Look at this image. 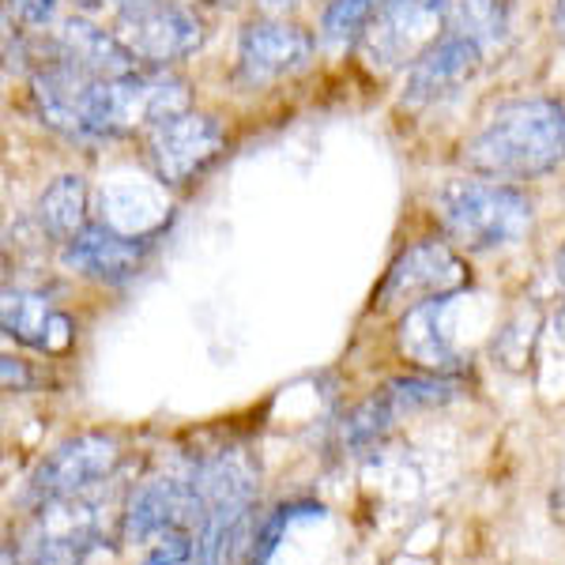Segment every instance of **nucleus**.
I'll list each match as a JSON object with an SVG mask.
<instances>
[{
  "mask_svg": "<svg viewBox=\"0 0 565 565\" xmlns=\"http://www.w3.org/2000/svg\"><path fill=\"white\" fill-rule=\"evenodd\" d=\"M463 159L494 181L546 174L565 159V106L558 98H516L498 106L463 143Z\"/></svg>",
  "mask_w": 565,
  "mask_h": 565,
  "instance_id": "obj_1",
  "label": "nucleus"
},
{
  "mask_svg": "<svg viewBox=\"0 0 565 565\" xmlns=\"http://www.w3.org/2000/svg\"><path fill=\"white\" fill-rule=\"evenodd\" d=\"M434 212L445 234L471 253L516 245L532 231V200L509 181L452 178L434 193Z\"/></svg>",
  "mask_w": 565,
  "mask_h": 565,
  "instance_id": "obj_2",
  "label": "nucleus"
},
{
  "mask_svg": "<svg viewBox=\"0 0 565 565\" xmlns=\"http://www.w3.org/2000/svg\"><path fill=\"white\" fill-rule=\"evenodd\" d=\"M189 109V87L167 72L90 79L84 95V136H129Z\"/></svg>",
  "mask_w": 565,
  "mask_h": 565,
  "instance_id": "obj_3",
  "label": "nucleus"
},
{
  "mask_svg": "<svg viewBox=\"0 0 565 565\" xmlns=\"http://www.w3.org/2000/svg\"><path fill=\"white\" fill-rule=\"evenodd\" d=\"M457 0H385L362 34V50L373 68H399L423 57L449 31V15Z\"/></svg>",
  "mask_w": 565,
  "mask_h": 565,
  "instance_id": "obj_4",
  "label": "nucleus"
},
{
  "mask_svg": "<svg viewBox=\"0 0 565 565\" xmlns=\"http://www.w3.org/2000/svg\"><path fill=\"white\" fill-rule=\"evenodd\" d=\"M223 143V125L207 114H193V109H181L143 136V151H148V162L162 185H189L218 159Z\"/></svg>",
  "mask_w": 565,
  "mask_h": 565,
  "instance_id": "obj_5",
  "label": "nucleus"
},
{
  "mask_svg": "<svg viewBox=\"0 0 565 565\" xmlns=\"http://www.w3.org/2000/svg\"><path fill=\"white\" fill-rule=\"evenodd\" d=\"M117 34L136 53V61L148 65H174L204 42V20L193 8L178 0H143V4L121 8Z\"/></svg>",
  "mask_w": 565,
  "mask_h": 565,
  "instance_id": "obj_6",
  "label": "nucleus"
},
{
  "mask_svg": "<svg viewBox=\"0 0 565 565\" xmlns=\"http://www.w3.org/2000/svg\"><path fill=\"white\" fill-rule=\"evenodd\" d=\"M103 524L90 501L79 494H61L42 501L39 516L31 521L23 535L26 565H84L95 551Z\"/></svg>",
  "mask_w": 565,
  "mask_h": 565,
  "instance_id": "obj_7",
  "label": "nucleus"
},
{
  "mask_svg": "<svg viewBox=\"0 0 565 565\" xmlns=\"http://www.w3.org/2000/svg\"><path fill=\"white\" fill-rule=\"evenodd\" d=\"M468 282L463 260L445 242H418L404 249L381 282V309H412L441 295H457Z\"/></svg>",
  "mask_w": 565,
  "mask_h": 565,
  "instance_id": "obj_8",
  "label": "nucleus"
},
{
  "mask_svg": "<svg viewBox=\"0 0 565 565\" xmlns=\"http://www.w3.org/2000/svg\"><path fill=\"white\" fill-rule=\"evenodd\" d=\"M482 57H487L482 42H476L468 31H460V26H449V31L415 61L412 72H407L404 103L434 106V103L452 98L460 87H468L471 79H476V72L482 68Z\"/></svg>",
  "mask_w": 565,
  "mask_h": 565,
  "instance_id": "obj_9",
  "label": "nucleus"
},
{
  "mask_svg": "<svg viewBox=\"0 0 565 565\" xmlns=\"http://www.w3.org/2000/svg\"><path fill=\"white\" fill-rule=\"evenodd\" d=\"M313 39L298 23L253 20L238 39V76L249 87H268L309 61Z\"/></svg>",
  "mask_w": 565,
  "mask_h": 565,
  "instance_id": "obj_10",
  "label": "nucleus"
},
{
  "mask_svg": "<svg viewBox=\"0 0 565 565\" xmlns=\"http://www.w3.org/2000/svg\"><path fill=\"white\" fill-rule=\"evenodd\" d=\"M117 460H121V449H117L114 437H106V434L68 437L65 445H57V449L42 460V468L34 471V479H31V490L42 501L61 498V494H79L90 482L114 476Z\"/></svg>",
  "mask_w": 565,
  "mask_h": 565,
  "instance_id": "obj_11",
  "label": "nucleus"
},
{
  "mask_svg": "<svg viewBox=\"0 0 565 565\" xmlns=\"http://www.w3.org/2000/svg\"><path fill=\"white\" fill-rule=\"evenodd\" d=\"M200 524V498L193 482L181 479H151L129 501V513H125V540L151 546L162 540L167 532L178 527H196Z\"/></svg>",
  "mask_w": 565,
  "mask_h": 565,
  "instance_id": "obj_12",
  "label": "nucleus"
},
{
  "mask_svg": "<svg viewBox=\"0 0 565 565\" xmlns=\"http://www.w3.org/2000/svg\"><path fill=\"white\" fill-rule=\"evenodd\" d=\"M463 306V295H441L430 302H418L404 309L399 317V351L426 370H449L460 362V340H457V313Z\"/></svg>",
  "mask_w": 565,
  "mask_h": 565,
  "instance_id": "obj_13",
  "label": "nucleus"
},
{
  "mask_svg": "<svg viewBox=\"0 0 565 565\" xmlns=\"http://www.w3.org/2000/svg\"><path fill=\"white\" fill-rule=\"evenodd\" d=\"M148 234H125L109 223H90L76 238L65 242L61 264L90 279H129L148 257Z\"/></svg>",
  "mask_w": 565,
  "mask_h": 565,
  "instance_id": "obj_14",
  "label": "nucleus"
},
{
  "mask_svg": "<svg viewBox=\"0 0 565 565\" xmlns=\"http://www.w3.org/2000/svg\"><path fill=\"white\" fill-rule=\"evenodd\" d=\"M0 321L12 340L45 354H65L72 348V335H76L68 317L39 290H4Z\"/></svg>",
  "mask_w": 565,
  "mask_h": 565,
  "instance_id": "obj_15",
  "label": "nucleus"
},
{
  "mask_svg": "<svg viewBox=\"0 0 565 565\" xmlns=\"http://www.w3.org/2000/svg\"><path fill=\"white\" fill-rule=\"evenodd\" d=\"M61 57L98 79L140 72V61H136V53L121 42V34L103 31V26H95L87 20H68L61 26Z\"/></svg>",
  "mask_w": 565,
  "mask_h": 565,
  "instance_id": "obj_16",
  "label": "nucleus"
},
{
  "mask_svg": "<svg viewBox=\"0 0 565 565\" xmlns=\"http://www.w3.org/2000/svg\"><path fill=\"white\" fill-rule=\"evenodd\" d=\"M39 223L50 238L72 242L79 231H87V181L79 174H61L39 196Z\"/></svg>",
  "mask_w": 565,
  "mask_h": 565,
  "instance_id": "obj_17",
  "label": "nucleus"
},
{
  "mask_svg": "<svg viewBox=\"0 0 565 565\" xmlns=\"http://www.w3.org/2000/svg\"><path fill=\"white\" fill-rule=\"evenodd\" d=\"M385 0H328L324 20H321V39L328 45H351L362 42V34L370 31L373 15L381 12Z\"/></svg>",
  "mask_w": 565,
  "mask_h": 565,
  "instance_id": "obj_18",
  "label": "nucleus"
},
{
  "mask_svg": "<svg viewBox=\"0 0 565 565\" xmlns=\"http://www.w3.org/2000/svg\"><path fill=\"white\" fill-rule=\"evenodd\" d=\"M452 26L468 31L487 50V45H494L509 34V0H460Z\"/></svg>",
  "mask_w": 565,
  "mask_h": 565,
  "instance_id": "obj_19",
  "label": "nucleus"
},
{
  "mask_svg": "<svg viewBox=\"0 0 565 565\" xmlns=\"http://www.w3.org/2000/svg\"><path fill=\"white\" fill-rule=\"evenodd\" d=\"M388 404L396 415H412L423 412V407H437L452 396V381L445 377H404V381H392L385 388Z\"/></svg>",
  "mask_w": 565,
  "mask_h": 565,
  "instance_id": "obj_20",
  "label": "nucleus"
},
{
  "mask_svg": "<svg viewBox=\"0 0 565 565\" xmlns=\"http://www.w3.org/2000/svg\"><path fill=\"white\" fill-rule=\"evenodd\" d=\"M396 412H392V404H388V396L381 392V396H373V399H366V404L359 407L351 418H348V426H343V441L348 445H370V441H377L381 434L388 430L392 423H396Z\"/></svg>",
  "mask_w": 565,
  "mask_h": 565,
  "instance_id": "obj_21",
  "label": "nucleus"
},
{
  "mask_svg": "<svg viewBox=\"0 0 565 565\" xmlns=\"http://www.w3.org/2000/svg\"><path fill=\"white\" fill-rule=\"evenodd\" d=\"M193 554H196L193 535H189L185 527H178V532H167L162 540H154L151 554L140 565H181V562L193 558Z\"/></svg>",
  "mask_w": 565,
  "mask_h": 565,
  "instance_id": "obj_22",
  "label": "nucleus"
},
{
  "mask_svg": "<svg viewBox=\"0 0 565 565\" xmlns=\"http://www.w3.org/2000/svg\"><path fill=\"white\" fill-rule=\"evenodd\" d=\"M8 12L26 26H50L57 15V0H8Z\"/></svg>",
  "mask_w": 565,
  "mask_h": 565,
  "instance_id": "obj_23",
  "label": "nucleus"
},
{
  "mask_svg": "<svg viewBox=\"0 0 565 565\" xmlns=\"http://www.w3.org/2000/svg\"><path fill=\"white\" fill-rule=\"evenodd\" d=\"M4 385L8 388H23L26 385V373H23V366H15V362L12 359H4Z\"/></svg>",
  "mask_w": 565,
  "mask_h": 565,
  "instance_id": "obj_24",
  "label": "nucleus"
},
{
  "mask_svg": "<svg viewBox=\"0 0 565 565\" xmlns=\"http://www.w3.org/2000/svg\"><path fill=\"white\" fill-rule=\"evenodd\" d=\"M554 34L565 42V0H554Z\"/></svg>",
  "mask_w": 565,
  "mask_h": 565,
  "instance_id": "obj_25",
  "label": "nucleus"
},
{
  "mask_svg": "<svg viewBox=\"0 0 565 565\" xmlns=\"http://www.w3.org/2000/svg\"><path fill=\"white\" fill-rule=\"evenodd\" d=\"M554 279H558L562 287H565V249L558 253V260H554Z\"/></svg>",
  "mask_w": 565,
  "mask_h": 565,
  "instance_id": "obj_26",
  "label": "nucleus"
},
{
  "mask_svg": "<svg viewBox=\"0 0 565 565\" xmlns=\"http://www.w3.org/2000/svg\"><path fill=\"white\" fill-rule=\"evenodd\" d=\"M554 332H558V340L565 343V309H562L558 317H554Z\"/></svg>",
  "mask_w": 565,
  "mask_h": 565,
  "instance_id": "obj_27",
  "label": "nucleus"
},
{
  "mask_svg": "<svg viewBox=\"0 0 565 565\" xmlns=\"http://www.w3.org/2000/svg\"><path fill=\"white\" fill-rule=\"evenodd\" d=\"M121 8H132V4H143V0H117Z\"/></svg>",
  "mask_w": 565,
  "mask_h": 565,
  "instance_id": "obj_28",
  "label": "nucleus"
},
{
  "mask_svg": "<svg viewBox=\"0 0 565 565\" xmlns=\"http://www.w3.org/2000/svg\"><path fill=\"white\" fill-rule=\"evenodd\" d=\"M207 4H238V0H207Z\"/></svg>",
  "mask_w": 565,
  "mask_h": 565,
  "instance_id": "obj_29",
  "label": "nucleus"
}]
</instances>
